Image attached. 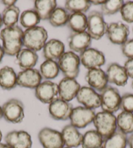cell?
I'll return each mask as SVG.
<instances>
[{"label":"cell","mask_w":133,"mask_h":148,"mask_svg":"<svg viewBox=\"0 0 133 148\" xmlns=\"http://www.w3.org/2000/svg\"><path fill=\"white\" fill-rule=\"evenodd\" d=\"M2 137H3V134H2V132L1 131V130H0V143H1V141L2 140Z\"/></svg>","instance_id":"obj_46"},{"label":"cell","mask_w":133,"mask_h":148,"mask_svg":"<svg viewBox=\"0 0 133 148\" xmlns=\"http://www.w3.org/2000/svg\"><path fill=\"white\" fill-rule=\"evenodd\" d=\"M120 109L123 112L133 113V94L126 93L121 97Z\"/></svg>","instance_id":"obj_37"},{"label":"cell","mask_w":133,"mask_h":148,"mask_svg":"<svg viewBox=\"0 0 133 148\" xmlns=\"http://www.w3.org/2000/svg\"><path fill=\"white\" fill-rule=\"evenodd\" d=\"M80 88V84L75 78H63L58 84V97L70 102L76 97Z\"/></svg>","instance_id":"obj_15"},{"label":"cell","mask_w":133,"mask_h":148,"mask_svg":"<svg viewBox=\"0 0 133 148\" xmlns=\"http://www.w3.org/2000/svg\"><path fill=\"white\" fill-rule=\"evenodd\" d=\"M103 138L96 130H89L83 135L82 148H101Z\"/></svg>","instance_id":"obj_28"},{"label":"cell","mask_w":133,"mask_h":148,"mask_svg":"<svg viewBox=\"0 0 133 148\" xmlns=\"http://www.w3.org/2000/svg\"><path fill=\"white\" fill-rule=\"evenodd\" d=\"M2 117V108L1 106H0V118H1Z\"/></svg>","instance_id":"obj_47"},{"label":"cell","mask_w":133,"mask_h":148,"mask_svg":"<svg viewBox=\"0 0 133 148\" xmlns=\"http://www.w3.org/2000/svg\"><path fill=\"white\" fill-rule=\"evenodd\" d=\"M23 33L22 28L18 25L5 27L0 32V39L3 42L5 54L16 56L23 46Z\"/></svg>","instance_id":"obj_1"},{"label":"cell","mask_w":133,"mask_h":148,"mask_svg":"<svg viewBox=\"0 0 133 148\" xmlns=\"http://www.w3.org/2000/svg\"><path fill=\"white\" fill-rule=\"evenodd\" d=\"M60 70L65 77L76 78L80 73V57L72 51L65 52L58 60Z\"/></svg>","instance_id":"obj_4"},{"label":"cell","mask_w":133,"mask_h":148,"mask_svg":"<svg viewBox=\"0 0 133 148\" xmlns=\"http://www.w3.org/2000/svg\"><path fill=\"white\" fill-rule=\"evenodd\" d=\"M76 98L79 103L88 108L94 110L101 106L100 94L91 87H81Z\"/></svg>","instance_id":"obj_14"},{"label":"cell","mask_w":133,"mask_h":148,"mask_svg":"<svg viewBox=\"0 0 133 148\" xmlns=\"http://www.w3.org/2000/svg\"><path fill=\"white\" fill-rule=\"evenodd\" d=\"M94 110L84 106L73 108L70 116L71 125L77 129H84L93 121L95 116Z\"/></svg>","instance_id":"obj_8"},{"label":"cell","mask_w":133,"mask_h":148,"mask_svg":"<svg viewBox=\"0 0 133 148\" xmlns=\"http://www.w3.org/2000/svg\"><path fill=\"white\" fill-rule=\"evenodd\" d=\"M58 85L50 80H45L35 89V95L38 100L44 104H50L58 98Z\"/></svg>","instance_id":"obj_11"},{"label":"cell","mask_w":133,"mask_h":148,"mask_svg":"<svg viewBox=\"0 0 133 148\" xmlns=\"http://www.w3.org/2000/svg\"><path fill=\"white\" fill-rule=\"evenodd\" d=\"M5 141L11 148H31L32 140L31 135L25 131H12L5 136Z\"/></svg>","instance_id":"obj_17"},{"label":"cell","mask_w":133,"mask_h":148,"mask_svg":"<svg viewBox=\"0 0 133 148\" xmlns=\"http://www.w3.org/2000/svg\"><path fill=\"white\" fill-rule=\"evenodd\" d=\"M1 2L4 5L6 6V7H9L15 5L16 1V0H3V1H1Z\"/></svg>","instance_id":"obj_40"},{"label":"cell","mask_w":133,"mask_h":148,"mask_svg":"<svg viewBox=\"0 0 133 148\" xmlns=\"http://www.w3.org/2000/svg\"><path fill=\"white\" fill-rule=\"evenodd\" d=\"M0 148H11L9 145H7L6 143L3 144V143H0Z\"/></svg>","instance_id":"obj_44"},{"label":"cell","mask_w":133,"mask_h":148,"mask_svg":"<svg viewBox=\"0 0 133 148\" xmlns=\"http://www.w3.org/2000/svg\"><path fill=\"white\" fill-rule=\"evenodd\" d=\"M91 38L87 32H73L69 37V47L72 52L81 53L89 48Z\"/></svg>","instance_id":"obj_20"},{"label":"cell","mask_w":133,"mask_h":148,"mask_svg":"<svg viewBox=\"0 0 133 148\" xmlns=\"http://www.w3.org/2000/svg\"><path fill=\"white\" fill-rule=\"evenodd\" d=\"M63 148H69V147H63Z\"/></svg>","instance_id":"obj_49"},{"label":"cell","mask_w":133,"mask_h":148,"mask_svg":"<svg viewBox=\"0 0 133 148\" xmlns=\"http://www.w3.org/2000/svg\"><path fill=\"white\" fill-rule=\"evenodd\" d=\"M60 73L58 63L53 60H47L40 66V73L42 77L47 80L56 78Z\"/></svg>","instance_id":"obj_31"},{"label":"cell","mask_w":133,"mask_h":148,"mask_svg":"<svg viewBox=\"0 0 133 148\" xmlns=\"http://www.w3.org/2000/svg\"><path fill=\"white\" fill-rule=\"evenodd\" d=\"M73 107L69 102L60 98L52 101L48 106L50 117L57 121H65L70 118Z\"/></svg>","instance_id":"obj_12"},{"label":"cell","mask_w":133,"mask_h":148,"mask_svg":"<svg viewBox=\"0 0 133 148\" xmlns=\"http://www.w3.org/2000/svg\"><path fill=\"white\" fill-rule=\"evenodd\" d=\"M70 14L65 9L56 7L49 18L50 24L53 27H62L67 24Z\"/></svg>","instance_id":"obj_30"},{"label":"cell","mask_w":133,"mask_h":148,"mask_svg":"<svg viewBox=\"0 0 133 148\" xmlns=\"http://www.w3.org/2000/svg\"><path fill=\"white\" fill-rule=\"evenodd\" d=\"M4 54H5V52H4L3 48L1 47V45H0V63L1 62L2 60H3Z\"/></svg>","instance_id":"obj_43"},{"label":"cell","mask_w":133,"mask_h":148,"mask_svg":"<svg viewBox=\"0 0 133 148\" xmlns=\"http://www.w3.org/2000/svg\"><path fill=\"white\" fill-rule=\"evenodd\" d=\"M117 127L123 133L133 134V113L122 111L116 117Z\"/></svg>","instance_id":"obj_29"},{"label":"cell","mask_w":133,"mask_h":148,"mask_svg":"<svg viewBox=\"0 0 133 148\" xmlns=\"http://www.w3.org/2000/svg\"><path fill=\"white\" fill-rule=\"evenodd\" d=\"M124 68L128 77L133 78V58L128 59L125 63Z\"/></svg>","instance_id":"obj_39"},{"label":"cell","mask_w":133,"mask_h":148,"mask_svg":"<svg viewBox=\"0 0 133 148\" xmlns=\"http://www.w3.org/2000/svg\"><path fill=\"white\" fill-rule=\"evenodd\" d=\"M61 132L66 147L76 148L81 145L83 135L78 131V129L69 124L64 127Z\"/></svg>","instance_id":"obj_21"},{"label":"cell","mask_w":133,"mask_h":148,"mask_svg":"<svg viewBox=\"0 0 133 148\" xmlns=\"http://www.w3.org/2000/svg\"><path fill=\"white\" fill-rule=\"evenodd\" d=\"M16 62L22 71L33 69L39 60L36 52L27 48H23L16 54Z\"/></svg>","instance_id":"obj_22"},{"label":"cell","mask_w":133,"mask_h":148,"mask_svg":"<svg viewBox=\"0 0 133 148\" xmlns=\"http://www.w3.org/2000/svg\"><path fill=\"white\" fill-rule=\"evenodd\" d=\"M65 53V45L61 40L52 39L48 40L43 48V56L46 60H59Z\"/></svg>","instance_id":"obj_23"},{"label":"cell","mask_w":133,"mask_h":148,"mask_svg":"<svg viewBox=\"0 0 133 148\" xmlns=\"http://www.w3.org/2000/svg\"><path fill=\"white\" fill-rule=\"evenodd\" d=\"M129 34V27L121 22L109 24L106 32L110 41L113 44L121 45L128 39Z\"/></svg>","instance_id":"obj_13"},{"label":"cell","mask_w":133,"mask_h":148,"mask_svg":"<svg viewBox=\"0 0 133 148\" xmlns=\"http://www.w3.org/2000/svg\"><path fill=\"white\" fill-rule=\"evenodd\" d=\"M90 1L91 4H93L95 5H103V3H104V2L106 1H104V0H101V1H99V0H93V1Z\"/></svg>","instance_id":"obj_42"},{"label":"cell","mask_w":133,"mask_h":148,"mask_svg":"<svg viewBox=\"0 0 133 148\" xmlns=\"http://www.w3.org/2000/svg\"><path fill=\"white\" fill-rule=\"evenodd\" d=\"M132 90H133V81H132Z\"/></svg>","instance_id":"obj_48"},{"label":"cell","mask_w":133,"mask_h":148,"mask_svg":"<svg viewBox=\"0 0 133 148\" xmlns=\"http://www.w3.org/2000/svg\"><path fill=\"white\" fill-rule=\"evenodd\" d=\"M106 75L108 82L121 87L127 85L129 77L124 67L118 63H110L106 69Z\"/></svg>","instance_id":"obj_18"},{"label":"cell","mask_w":133,"mask_h":148,"mask_svg":"<svg viewBox=\"0 0 133 148\" xmlns=\"http://www.w3.org/2000/svg\"><path fill=\"white\" fill-rule=\"evenodd\" d=\"M127 145H129L130 148H133V134L127 138Z\"/></svg>","instance_id":"obj_41"},{"label":"cell","mask_w":133,"mask_h":148,"mask_svg":"<svg viewBox=\"0 0 133 148\" xmlns=\"http://www.w3.org/2000/svg\"><path fill=\"white\" fill-rule=\"evenodd\" d=\"M42 76L36 69L24 70L17 75V85L22 88L36 89L41 83Z\"/></svg>","instance_id":"obj_16"},{"label":"cell","mask_w":133,"mask_h":148,"mask_svg":"<svg viewBox=\"0 0 133 148\" xmlns=\"http://www.w3.org/2000/svg\"><path fill=\"white\" fill-rule=\"evenodd\" d=\"M122 19L127 23H133V1L125 3L120 10Z\"/></svg>","instance_id":"obj_36"},{"label":"cell","mask_w":133,"mask_h":148,"mask_svg":"<svg viewBox=\"0 0 133 148\" xmlns=\"http://www.w3.org/2000/svg\"><path fill=\"white\" fill-rule=\"evenodd\" d=\"M91 5L90 1L87 0H68L65 2V7L66 11L72 13H84L90 9Z\"/></svg>","instance_id":"obj_34"},{"label":"cell","mask_w":133,"mask_h":148,"mask_svg":"<svg viewBox=\"0 0 133 148\" xmlns=\"http://www.w3.org/2000/svg\"><path fill=\"white\" fill-rule=\"evenodd\" d=\"M48 37L47 31L42 26L26 29L23 33V45L37 52L44 48Z\"/></svg>","instance_id":"obj_2"},{"label":"cell","mask_w":133,"mask_h":148,"mask_svg":"<svg viewBox=\"0 0 133 148\" xmlns=\"http://www.w3.org/2000/svg\"><path fill=\"white\" fill-rule=\"evenodd\" d=\"M20 9L16 5L6 7L2 12V20L6 27L16 25L19 19Z\"/></svg>","instance_id":"obj_32"},{"label":"cell","mask_w":133,"mask_h":148,"mask_svg":"<svg viewBox=\"0 0 133 148\" xmlns=\"http://www.w3.org/2000/svg\"><path fill=\"white\" fill-rule=\"evenodd\" d=\"M80 60L84 67L88 70L100 68L106 62L103 52L92 48H89L81 52Z\"/></svg>","instance_id":"obj_10"},{"label":"cell","mask_w":133,"mask_h":148,"mask_svg":"<svg viewBox=\"0 0 133 148\" xmlns=\"http://www.w3.org/2000/svg\"><path fill=\"white\" fill-rule=\"evenodd\" d=\"M88 34L92 39L99 40L106 34L108 24L104 21L103 14L101 12L93 11L88 17Z\"/></svg>","instance_id":"obj_6"},{"label":"cell","mask_w":133,"mask_h":148,"mask_svg":"<svg viewBox=\"0 0 133 148\" xmlns=\"http://www.w3.org/2000/svg\"><path fill=\"white\" fill-rule=\"evenodd\" d=\"M100 97L103 111L114 114L120 109L121 97L117 88L108 86L101 91Z\"/></svg>","instance_id":"obj_7"},{"label":"cell","mask_w":133,"mask_h":148,"mask_svg":"<svg viewBox=\"0 0 133 148\" xmlns=\"http://www.w3.org/2000/svg\"><path fill=\"white\" fill-rule=\"evenodd\" d=\"M123 54L129 59L133 58V38L127 39L121 45Z\"/></svg>","instance_id":"obj_38"},{"label":"cell","mask_w":133,"mask_h":148,"mask_svg":"<svg viewBox=\"0 0 133 148\" xmlns=\"http://www.w3.org/2000/svg\"><path fill=\"white\" fill-rule=\"evenodd\" d=\"M86 80L91 88L100 92L108 86L106 73L101 68L88 70L86 75Z\"/></svg>","instance_id":"obj_19"},{"label":"cell","mask_w":133,"mask_h":148,"mask_svg":"<svg viewBox=\"0 0 133 148\" xmlns=\"http://www.w3.org/2000/svg\"><path fill=\"white\" fill-rule=\"evenodd\" d=\"M127 135L119 130L103 140L101 148H126Z\"/></svg>","instance_id":"obj_26"},{"label":"cell","mask_w":133,"mask_h":148,"mask_svg":"<svg viewBox=\"0 0 133 148\" xmlns=\"http://www.w3.org/2000/svg\"><path fill=\"white\" fill-rule=\"evenodd\" d=\"M57 7L55 0H37L34 2V10L40 20H48L51 14Z\"/></svg>","instance_id":"obj_25"},{"label":"cell","mask_w":133,"mask_h":148,"mask_svg":"<svg viewBox=\"0 0 133 148\" xmlns=\"http://www.w3.org/2000/svg\"><path fill=\"white\" fill-rule=\"evenodd\" d=\"M67 25L73 32H84L88 27V18L86 14L82 12L72 13L70 14Z\"/></svg>","instance_id":"obj_27"},{"label":"cell","mask_w":133,"mask_h":148,"mask_svg":"<svg viewBox=\"0 0 133 148\" xmlns=\"http://www.w3.org/2000/svg\"><path fill=\"white\" fill-rule=\"evenodd\" d=\"M38 138L43 148H63L65 146L61 132L49 127L40 130Z\"/></svg>","instance_id":"obj_9"},{"label":"cell","mask_w":133,"mask_h":148,"mask_svg":"<svg viewBox=\"0 0 133 148\" xmlns=\"http://www.w3.org/2000/svg\"><path fill=\"white\" fill-rule=\"evenodd\" d=\"M17 85V75L14 70L9 66L0 69V87L5 90H11Z\"/></svg>","instance_id":"obj_24"},{"label":"cell","mask_w":133,"mask_h":148,"mask_svg":"<svg viewBox=\"0 0 133 148\" xmlns=\"http://www.w3.org/2000/svg\"><path fill=\"white\" fill-rule=\"evenodd\" d=\"M1 108L2 117L9 123L18 124L24 120V105L21 101L11 99L5 103Z\"/></svg>","instance_id":"obj_5"},{"label":"cell","mask_w":133,"mask_h":148,"mask_svg":"<svg viewBox=\"0 0 133 148\" xmlns=\"http://www.w3.org/2000/svg\"><path fill=\"white\" fill-rule=\"evenodd\" d=\"M95 130L103 139L111 136L117 131L116 117L114 114L106 112H99L95 114L93 119Z\"/></svg>","instance_id":"obj_3"},{"label":"cell","mask_w":133,"mask_h":148,"mask_svg":"<svg viewBox=\"0 0 133 148\" xmlns=\"http://www.w3.org/2000/svg\"><path fill=\"white\" fill-rule=\"evenodd\" d=\"M3 24V20H2V17L1 16V14H0V28L1 27Z\"/></svg>","instance_id":"obj_45"},{"label":"cell","mask_w":133,"mask_h":148,"mask_svg":"<svg viewBox=\"0 0 133 148\" xmlns=\"http://www.w3.org/2000/svg\"><path fill=\"white\" fill-rule=\"evenodd\" d=\"M40 21V18L34 9L25 10L20 16V24L26 29L37 26Z\"/></svg>","instance_id":"obj_33"},{"label":"cell","mask_w":133,"mask_h":148,"mask_svg":"<svg viewBox=\"0 0 133 148\" xmlns=\"http://www.w3.org/2000/svg\"><path fill=\"white\" fill-rule=\"evenodd\" d=\"M124 1L122 0H108L101 5V13L103 15H113L120 11Z\"/></svg>","instance_id":"obj_35"}]
</instances>
